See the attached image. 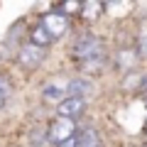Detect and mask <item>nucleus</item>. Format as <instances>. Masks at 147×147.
<instances>
[{
  "label": "nucleus",
  "instance_id": "f257e3e1",
  "mask_svg": "<svg viewBox=\"0 0 147 147\" xmlns=\"http://www.w3.org/2000/svg\"><path fill=\"white\" fill-rule=\"evenodd\" d=\"M74 59L79 61V66L84 71H98L100 66L105 64V44L98 34L93 32H86L81 34L76 42H74V49H71Z\"/></svg>",
  "mask_w": 147,
  "mask_h": 147
},
{
  "label": "nucleus",
  "instance_id": "f03ea898",
  "mask_svg": "<svg viewBox=\"0 0 147 147\" xmlns=\"http://www.w3.org/2000/svg\"><path fill=\"white\" fill-rule=\"evenodd\" d=\"M76 135V123L74 120H66V118H54L52 123H49L47 127V140L54 142V145H61V142L71 140V137Z\"/></svg>",
  "mask_w": 147,
  "mask_h": 147
},
{
  "label": "nucleus",
  "instance_id": "7ed1b4c3",
  "mask_svg": "<svg viewBox=\"0 0 147 147\" xmlns=\"http://www.w3.org/2000/svg\"><path fill=\"white\" fill-rule=\"evenodd\" d=\"M44 57H47V49L42 47H34V44H22L20 52H17V61H20L22 69H27V71H34L39 64L44 61Z\"/></svg>",
  "mask_w": 147,
  "mask_h": 147
},
{
  "label": "nucleus",
  "instance_id": "20e7f679",
  "mask_svg": "<svg viewBox=\"0 0 147 147\" xmlns=\"http://www.w3.org/2000/svg\"><path fill=\"white\" fill-rule=\"evenodd\" d=\"M42 25L47 27V32L54 37V42H57L69 30V15H64V12H47L42 17Z\"/></svg>",
  "mask_w": 147,
  "mask_h": 147
},
{
  "label": "nucleus",
  "instance_id": "39448f33",
  "mask_svg": "<svg viewBox=\"0 0 147 147\" xmlns=\"http://www.w3.org/2000/svg\"><path fill=\"white\" fill-rule=\"evenodd\" d=\"M86 110V98H66L57 105V118H66V120H79Z\"/></svg>",
  "mask_w": 147,
  "mask_h": 147
},
{
  "label": "nucleus",
  "instance_id": "423d86ee",
  "mask_svg": "<svg viewBox=\"0 0 147 147\" xmlns=\"http://www.w3.org/2000/svg\"><path fill=\"white\" fill-rule=\"evenodd\" d=\"M64 91H66V98H84V96L91 91V84L86 79H71L66 86H64Z\"/></svg>",
  "mask_w": 147,
  "mask_h": 147
},
{
  "label": "nucleus",
  "instance_id": "0eeeda50",
  "mask_svg": "<svg viewBox=\"0 0 147 147\" xmlns=\"http://www.w3.org/2000/svg\"><path fill=\"white\" fill-rule=\"evenodd\" d=\"M52 42H54V37L47 32V27H44L42 22H39V25H37L34 30L30 32V44H34V47H42V49H47Z\"/></svg>",
  "mask_w": 147,
  "mask_h": 147
},
{
  "label": "nucleus",
  "instance_id": "6e6552de",
  "mask_svg": "<svg viewBox=\"0 0 147 147\" xmlns=\"http://www.w3.org/2000/svg\"><path fill=\"white\" fill-rule=\"evenodd\" d=\"M135 49H120V52L115 54V66L120 69V71H130V69H135L137 64V57H135Z\"/></svg>",
  "mask_w": 147,
  "mask_h": 147
},
{
  "label": "nucleus",
  "instance_id": "1a4fd4ad",
  "mask_svg": "<svg viewBox=\"0 0 147 147\" xmlns=\"http://www.w3.org/2000/svg\"><path fill=\"white\" fill-rule=\"evenodd\" d=\"M76 140H79V147H100V137L93 127H86V130L76 132Z\"/></svg>",
  "mask_w": 147,
  "mask_h": 147
},
{
  "label": "nucleus",
  "instance_id": "9d476101",
  "mask_svg": "<svg viewBox=\"0 0 147 147\" xmlns=\"http://www.w3.org/2000/svg\"><path fill=\"white\" fill-rule=\"evenodd\" d=\"M103 3H84V7H81V15H84V20H98L100 12H103Z\"/></svg>",
  "mask_w": 147,
  "mask_h": 147
},
{
  "label": "nucleus",
  "instance_id": "9b49d317",
  "mask_svg": "<svg viewBox=\"0 0 147 147\" xmlns=\"http://www.w3.org/2000/svg\"><path fill=\"white\" fill-rule=\"evenodd\" d=\"M44 98H49V100H59V103H61V100H66V91L61 88V86H47V88H44Z\"/></svg>",
  "mask_w": 147,
  "mask_h": 147
},
{
  "label": "nucleus",
  "instance_id": "f8f14e48",
  "mask_svg": "<svg viewBox=\"0 0 147 147\" xmlns=\"http://www.w3.org/2000/svg\"><path fill=\"white\" fill-rule=\"evenodd\" d=\"M137 54L147 59V22L140 27V32H137Z\"/></svg>",
  "mask_w": 147,
  "mask_h": 147
},
{
  "label": "nucleus",
  "instance_id": "ddd939ff",
  "mask_svg": "<svg viewBox=\"0 0 147 147\" xmlns=\"http://www.w3.org/2000/svg\"><path fill=\"white\" fill-rule=\"evenodd\" d=\"M7 96H10V84H7V81L0 76V108L7 103Z\"/></svg>",
  "mask_w": 147,
  "mask_h": 147
},
{
  "label": "nucleus",
  "instance_id": "4468645a",
  "mask_svg": "<svg viewBox=\"0 0 147 147\" xmlns=\"http://www.w3.org/2000/svg\"><path fill=\"white\" fill-rule=\"evenodd\" d=\"M59 147H79V140H76V135L71 137V140H66V142H61Z\"/></svg>",
  "mask_w": 147,
  "mask_h": 147
},
{
  "label": "nucleus",
  "instance_id": "2eb2a0df",
  "mask_svg": "<svg viewBox=\"0 0 147 147\" xmlns=\"http://www.w3.org/2000/svg\"><path fill=\"white\" fill-rule=\"evenodd\" d=\"M145 132H147V118H145Z\"/></svg>",
  "mask_w": 147,
  "mask_h": 147
}]
</instances>
